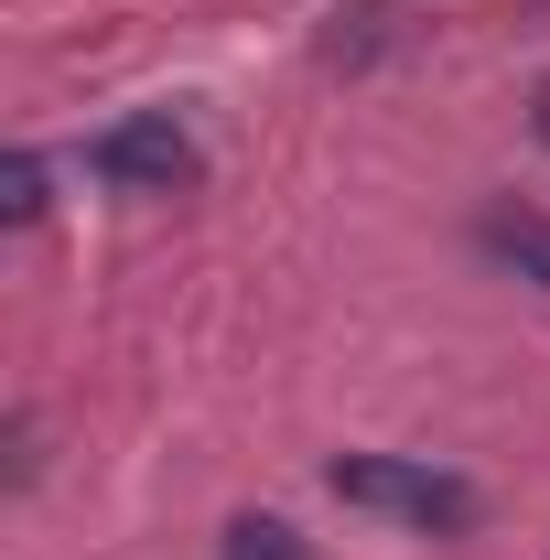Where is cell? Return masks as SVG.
Segmentation results:
<instances>
[{"label": "cell", "mask_w": 550, "mask_h": 560, "mask_svg": "<svg viewBox=\"0 0 550 560\" xmlns=\"http://www.w3.org/2000/svg\"><path fill=\"white\" fill-rule=\"evenodd\" d=\"M227 539H238V560H291V528L280 517H238Z\"/></svg>", "instance_id": "cell-4"}, {"label": "cell", "mask_w": 550, "mask_h": 560, "mask_svg": "<svg viewBox=\"0 0 550 560\" xmlns=\"http://www.w3.org/2000/svg\"><path fill=\"white\" fill-rule=\"evenodd\" d=\"M540 130H550V86H540Z\"/></svg>", "instance_id": "cell-6"}, {"label": "cell", "mask_w": 550, "mask_h": 560, "mask_svg": "<svg viewBox=\"0 0 550 560\" xmlns=\"http://www.w3.org/2000/svg\"><path fill=\"white\" fill-rule=\"evenodd\" d=\"M324 486L367 517H400V528H432V539H465L475 528V486L443 475V464H411V453H335Z\"/></svg>", "instance_id": "cell-1"}, {"label": "cell", "mask_w": 550, "mask_h": 560, "mask_svg": "<svg viewBox=\"0 0 550 560\" xmlns=\"http://www.w3.org/2000/svg\"><path fill=\"white\" fill-rule=\"evenodd\" d=\"M485 248H496L518 280H540V291H550V215H507V206H496V215H485Z\"/></svg>", "instance_id": "cell-3"}, {"label": "cell", "mask_w": 550, "mask_h": 560, "mask_svg": "<svg viewBox=\"0 0 550 560\" xmlns=\"http://www.w3.org/2000/svg\"><path fill=\"white\" fill-rule=\"evenodd\" d=\"M87 173L108 195H184L206 162H195V130L173 108H140V119H108V130L87 140Z\"/></svg>", "instance_id": "cell-2"}, {"label": "cell", "mask_w": 550, "mask_h": 560, "mask_svg": "<svg viewBox=\"0 0 550 560\" xmlns=\"http://www.w3.org/2000/svg\"><path fill=\"white\" fill-rule=\"evenodd\" d=\"M0 206L22 215V226H33V215H44V162H33V151H22V162H11V195H0Z\"/></svg>", "instance_id": "cell-5"}]
</instances>
